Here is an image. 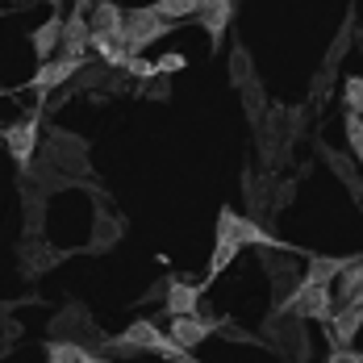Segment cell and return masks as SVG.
I'll use <instances>...</instances> for the list:
<instances>
[{
    "instance_id": "cell-34",
    "label": "cell",
    "mask_w": 363,
    "mask_h": 363,
    "mask_svg": "<svg viewBox=\"0 0 363 363\" xmlns=\"http://www.w3.org/2000/svg\"><path fill=\"white\" fill-rule=\"evenodd\" d=\"M138 92L146 101H172V75H150V79H143Z\"/></svg>"
},
{
    "instance_id": "cell-28",
    "label": "cell",
    "mask_w": 363,
    "mask_h": 363,
    "mask_svg": "<svg viewBox=\"0 0 363 363\" xmlns=\"http://www.w3.org/2000/svg\"><path fill=\"white\" fill-rule=\"evenodd\" d=\"M109 72H113V67H105V63H92V67L84 63V67L75 72V79H72V92H96V88L105 92V84H109Z\"/></svg>"
},
{
    "instance_id": "cell-38",
    "label": "cell",
    "mask_w": 363,
    "mask_h": 363,
    "mask_svg": "<svg viewBox=\"0 0 363 363\" xmlns=\"http://www.w3.org/2000/svg\"><path fill=\"white\" fill-rule=\"evenodd\" d=\"M326 363H363V351H351V347H330Z\"/></svg>"
},
{
    "instance_id": "cell-26",
    "label": "cell",
    "mask_w": 363,
    "mask_h": 363,
    "mask_svg": "<svg viewBox=\"0 0 363 363\" xmlns=\"http://www.w3.org/2000/svg\"><path fill=\"white\" fill-rule=\"evenodd\" d=\"M59 38H63V13H50L42 26H38L34 34H30V42H34V55L46 63L50 55H55V46H59Z\"/></svg>"
},
{
    "instance_id": "cell-22",
    "label": "cell",
    "mask_w": 363,
    "mask_h": 363,
    "mask_svg": "<svg viewBox=\"0 0 363 363\" xmlns=\"http://www.w3.org/2000/svg\"><path fill=\"white\" fill-rule=\"evenodd\" d=\"M201 296H205V289L201 284H188V280H180V276H172V284H167V313L172 318H184V313H201Z\"/></svg>"
},
{
    "instance_id": "cell-13",
    "label": "cell",
    "mask_w": 363,
    "mask_h": 363,
    "mask_svg": "<svg viewBox=\"0 0 363 363\" xmlns=\"http://www.w3.org/2000/svg\"><path fill=\"white\" fill-rule=\"evenodd\" d=\"M234 9H238V0H201V4H196V21L205 26L213 50L225 42V30H230V21H234Z\"/></svg>"
},
{
    "instance_id": "cell-14",
    "label": "cell",
    "mask_w": 363,
    "mask_h": 363,
    "mask_svg": "<svg viewBox=\"0 0 363 363\" xmlns=\"http://www.w3.org/2000/svg\"><path fill=\"white\" fill-rule=\"evenodd\" d=\"M67 255L72 251H59V247H50V242H42V238H26V242H21V276L34 280V276H42V272L59 267Z\"/></svg>"
},
{
    "instance_id": "cell-7",
    "label": "cell",
    "mask_w": 363,
    "mask_h": 363,
    "mask_svg": "<svg viewBox=\"0 0 363 363\" xmlns=\"http://www.w3.org/2000/svg\"><path fill=\"white\" fill-rule=\"evenodd\" d=\"M84 67V59H72V55H59V59H46L42 67L34 72V79H30V88H34L38 101H50V92L55 88H67L75 79V72Z\"/></svg>"
},
{
    "instance_id": "cell-32",
    "label": "cell",
    "mask_w": 363,
    "mask_h": 363,
    "mask_svg": "<svg viewBox=\"0 0 363 363\" xmlns=\"http://www.w3.org/2000/svg\"><path fill=\"white\" fill-rule=\"evenodd\" d=\"M342 134H347V155L351 159H359L363 163V117H355V113H347V121H342Z\"/></svg>"
},
{
    "instance_id": "cell-40",
    "label": "cell",
    "mask_w": 363,
    "mask_h": 363,
    "mask_svg": "<svg viewBox=\"0 0 363 363\" xmlns=\"http://www.w3.org/2000/svg\"><path fill=\"white\" fill-rule=\"evenodd\" d=\"M342 305H359V309H363V284H359V289H355V292H351V296H347Z\"/></svg>"
},
{
    "instance_id": "cell-18",
    "label": "cell",
    "mask_w": 363,
    "mask_h": 363,
    "mask_svg": "<svg viewBox=\"0 0 363 363\" xmlns=\"http://www.w3.org/2000/svg\"><path fill=\"white\" fill-rule=\"evenodd\" d=\"M21 176H26L30 184H34V188L42 192V196H50V192H67V188H75V180H72V176H63V172H59V167H55V163H50L46 155H38V159L30 163V167H21Z\"/></svg>"
},
{
    "instance_id": "cell-35",
    "label": "cell",
    "mask_w": 363,
    "mask_h": 363,
    "mask_svg": "<svg viewBox=\"0 0 363 363\" xmlns=\"http://www.w3.org/2000/svg\"><path fill=\"white\" fill-rule=\"evenodd\" d=\"M292 196H296V184H292V180H276V192H272V213L289 209Z\"/></svg>"
},
{
    "instance_id": "cell-16",
    "label": "cell",
    "mask_w": 363,
    "mask_h": 363,
    "mask_svg": "<svg viewBox=\"0 0 363 363\" xmlns=\"http://www.w3.org/2000/svg\"><path fill=\"white\" fill-rule=\"evenodd\" d=\"M351 263H355V255H305L301 280H305V284H334Z\"/></svg>"
},
{
    "instance_id": "cell-36",
    "label": "cell",
    "mask_w": 363,
    "mask_h": 363,
    "mask_svg": "<svg viewBox=\"0 0 363 363\" xmlns=\"http://www.w3.org/2000/svg\"><path fill=\"white\" fill-rule=\"evenodd\" d=\"M184 67H188V59H184V55H176V50L155 59V72H159V75H176V72H184Z\"/></svg>"
},
{
    "instance_id": "cell-12",
    "label": "cell",
    "mask_w": 363,
    "mask_h": 363,
    "mask_svg": "<svg viewBox=\"0 0 363 363\" xmlns=\"http://www.w3.org/2000/svg\"><path fill=\"white\" fill-rule=\"evenodd\" d=\"M318 155H322V163H326L330 172H334V180H342V188L363 201V172H359V159H351L347 150H334V146L318 143Z\"/></svg>"
},
{
    "instance_id": "cell-4",
    "label": "cell",
    "mask_w": 363,
    "mask_h": 363,
    "mask_svg": "<svg viewBox=\"0 0 363 363\" xmlns=\"http://www.w3.org/2000/svg\"><path fill=\"white\" fill-rule=\"evenodd\" d=\"M172 30H176V21L159 17L150 4H143V9H125V50H130V55H143L150 42H159V38L172 34Z\"/></svg>"
},
{
    "instance_id": "cell-30",
    "label": "cell",
    "mask_w": 363,
    "mask_h": 363,
    "mask_svg": "<svg viewBox=\"0 0 363 363\" xmlns=\"http://www.w3.org/2000/svg\"><path fill=\"white\" fill-rule=\"evenodd\" d=\"M196 4L201 0H155L150 9L159 17H167V21H188V17H196Z\"/></svg>"
},
{
    "instance_id": "cell-25",
    "label": "cell",
    "mask_w": 363,
    "mask_h": 363,
    "mask_svg": "<svg viewBox=\"0 0 363 363\" xmlns=\"http://www.w3.org/2000/svg\"><path fill=\"white\" fill-rule=\"evenodd\" d=\"M46 363H105L101 355H92L84 342H72V338H50L46 342Z\"/></svg>"
},
{
    "instance_id": "cell-39",
    "label": "cell",
    "mask_w": 363,
    "mask_h": 363,
    "mask_svg": "<svg viewBox=\"0 0 363 363\" xmlns=\"http://www.w3.org/2000/svg\"><path fill=\"white\" fill-rule=\"evenodd\" d=\"M172 363H201V359H192V351H180V347H176V355H172Z\"/></svg>"
},
{
    "instance_id": "cell-11",
    "label": "cell",
    "mask_w": 363,
    "mask_h": 363,
    "mask_svg": "<svg viewBox=\"0 0 363 363\" xmlns=\"http://www.w3.org/2000/svg\"><path fill=\"white\" fill-rule=\"evenodd\" d=\"M272 192H276V172H242V196H247V218L263 221L272 218Z\"/></svg>"
},
{
    "instance_id": "cell-5",
    "label": "cell",
    "mask_w": 363,
    "mask_h": 363,
    "mask_svg": "<svg viewBox=\"0 0 363 363\" xmlns=\"http://www.w3.org/2000/svg\"><path fill=\"white\" fill-rule=\"evenodd\" d=\"M284 309L296 313V318H305V322H322L326 326L330 313H334V296H330V284H296L289 292V301H284Z\"/></svg>"
},
{
    "instance_id": "cell-1",
    "label": "cell",
    "mask_w": 363,
    "mask_h": 363,
    "mask_svg": "<svg viewBox=\"0 0 363 363\" xmlns=\"http://www.w3.org/2000/svg\"><path fill=\"white\" fill-rule=\"evenodd\" d=\"M263 347H272L284 363H309V330L305 318H296L289 309H272V318L263 322Z\"/></svg>"
},
{
    "instance_id": "cell-42",
    "label": "cell",
    "mask_w": 363,
    "mask_h": 363,
    "mask_svg": "<svg viewBox=\"0 0 363 363\" xmlns=\"http://www.w3.org/2000/svg\"><path fill=\"white\" fill-rule=\"evenodd\" d=\"M42 4H59V0H42Z\"/></svg>"
},
{
    "instance_id": "cell-44",
    "label": "cell",
    "mask_w": 363,
    "mask_h": 363,
    "mask_svg": "<svg viewBox=\"0 0 363 363\" xmlns=\"http://www.w3.org/2000/svg\"><path fill=\"white\" fill-rule=\"evenodd\" d=\"M0 17H4V9H0Z\"/></svg>"
},
{
    "instance_id": "cell-24",
    "label": "cell",
    "mask_w": 363,
    "mask_h": 363,
    "mask_svg": "<svg viewBox=\"0 0 363 363\" xmlns=\"http://www.w3.org/2000/svg\"><path fill=\"white\" fill-rule=\"evenodd\" d=\"M21 201H26V238H42L46 230V196L21 176Z\"/></svg>"
},
{
    "instance_id": "cell-17",
    "label": "cell",
    "mask_w": 363,
    "mask_h": 363,
    "mask_svg": "<svg viewBox=\"0 0 363 363\" xmlns=\"http://www.w3.org/2000/svg\"><path fill=\"white\" fill-rule=\"evenodd\" d=\"M59 46H63V55H72V59H84V55H88V46H92V26H88V13H84V9H72V13L63 17V38H59Z\"/></svg>"
},
{
    "instance_id": "cell-37",
    "label": "cell",
    "mask_w": 363,
    "mask_h": 363,
    "mask_svg": "<svg viewBox=\"0 0 363 363\" xmlns=\"http://www.w3.org/2000/svg\"><path fill=\"white\" fill-rule=\"evenodd\" d=\"M167 284H172V276H167V280H155V284L143 292L138 305H163V301H167Z\"/></svg>"
},
{
    "instance_id": "cell-10",
    "label": "cell",
    "mask_w": 363,
    "mask_h": 363,
    "mask_svg": "<svg viewBox=\"0 0 363 363\" xmlns=\"http://www.w3.org/2000/svg\"><path fill=\"white\" fill-rule=\"evenodd\" d=\"M221 318H201V313H184V318H172V326H167V338L180 347V351H192V347H201L209 334H218Z\"/></svg>"
},
{
    "instance_id": "cell-29",
    "label": "cell",
    "mask_w": 363,
    "mask_h": 363,
    "mask_svg": "<svg viewBox=\"0 0 363 363\" xmlns=\"http://www.w3.org/2000/svg\"><path fill=\"white\" fill-rule=\"evenodd\" d=\"M238 92H242V113H247V121H251V125H259V117L267 113V92H263V84L255 79V84L238 88Z\"/></svg>"
},
{
    "instance_id": "cell-9",
    "label": "cell",
    "mask_w": 363,
    "mask_h": 363,
    "mask_svg": "<svg viewBox=\"0 0 363 363\" xmlns=\"http://www.w3.org/2000/svg\"><path fill=\"white\" fill-rule=\"evenodd\" d=\"M238 251H242V242H238L234 230H230V209H221L218 213V234H213V255H209V280H205L201 289H209L221 272L238 259Z\"/></svg>"
},
{
    "instance_id": "cell-20",
    "label": "cell",
    "mask_w": 363,
    "mask_h": 363,
    "mask_svg": "<svg viewBox=\"0 0 363 363\" xmlns=\"http://www.w3.org/2000/svg\"><path fill=\"white\" fill-rule=\"evenodd\" d=\"M359 326H363V309L359 305H338V309L330 313V322H326L330 347H351L355 334H359Z\"/></svg>"
},
{
    "instance_id": "cell-27",
    "label": "cell",
    "mask_w": 363,
    "mask_h": 363,
    "mask_svg": "<svg viewBox=\"0 0 363 363\" xmlns=\"http://www.w3.org/2000/svg\"><path fill=\"white\" fill-rule=\"evenodd\" d=\"M225 67H230V84H234V88H247V84H255V79H259V75H255L251 50H247L242 42H234V46H230V55H225Z\"/></svg>"
},
{
    "instance_id": "cell-21",
    "label": "cell",
    "mask_w": 363,
    "mask_h": 363,
    "mask_svg": "<svg viewBox=\"0 0 363 363\" xmlns=\"http://www.w3.org/2000/svg\"><path fill=\"white\" fill-rule=\"evenodd\" d=\"M96 322H92V313L79 305V301H72L67 309H59L55 318H50V338H72V342H79L84 338V330H92Z\"/></svg>"
},
{
    "instance_id": "cell-8",
    "label": "cell",
    "mask_w": 363,
    "mask_h": 363,
    "mask_svg": "<svg viewBox=\"0 0 363 363\" xmlns=\"http://www.w3.org/2000/svg\"><path fill=\"white\" fill-rule=\"evenodd\" d=\"M38 134H42L38 109H34V117H21V121H13L9 130H0V138H4V146H9V155H13V163H17V167H30V163H34Z\"/></svg>"
},
{
    "instance_id": "cell-2",
    "label": "cell",
    "mask_w": 363,
    "mask_h": 363,
    "mask_svg": "<svg viewBox=\"0 0 363 363\" xmlns=\"http://www.w3.org/2000/svg\"><path fill=\"white\" fill-rule=\"evenodd\" d=\"M42 155L63 172V176H72L75 184H88L92 180V163H88V143L72 134V130H50L46 134V143H42Z\"/></svg>"
},
{
    "instance_id": "cell-41",
    "label": "cell",
    "mask_w": 363,
    "mask_h": 363,
    "mask_svg": "<svg viewBox=\"0 0 363 363\" xmlns=\"http://www.w3.org/2000/svg\"><path fill=\"white\" fill-rule=\"evenodd\" d=\"M92 4H96V0H75V9H84V13H88Z\"/></svg>"
},
{
    "instance_id": "cell-15",
    "label": "cell",
    "mask_w": 363,
    "mask_h": 363,
    "mask_svg": "<svg viewBox=\"0 0 363 363\" xmlns=\"http://www.w3.org/2000/svg\"><path fill=\"white\" fill-rule=\"evenodd\" d=\"M88 26L96 38H109V42H125V9L117 0H96L88 9Z\"/></svg>"
},
{
    "instance_id": "cell-3",
    "label": "cell",
    "mask_w": 363,
    "mask_h": 363,
    "mask_svg": "<svg viewBox=\"0 0 363 363\" xmlns=\"http://www.w3.org/2000/svg\"><path fill=\"white\" fill-rule=\"evenodd\" d=\"M301 259L296 251H259V267L267 272V284H272V309H284L289 292L301 284Z\"/></svg>"
},
{
    "instance_id": "cell-19",
    "label": "cell",
    "mask_w": 363,
    "mask_h": 363,
    "mask_svg": "<svg viewBox=\"0 0 363 363\" xmlns=\"http://www.w3.org/2000/svg\"><path fill=\"white\" fill-rule=\"evenodd\" d=\"M125 338H130L143 355H159V359H172V355H176V342L155 326V322H134V326L125 330Z\"/></svg>"
},
{
    "instance_id": "cell-33",
    "label": "cell",
    "mask_w": 363,
    "mask_h": 363,
    "mask_svg": "<svg viewBox=\"0 0 363 363\" xmlns=\"http://www.w3.org/2000/svg\"><path fill=\"white\" fill-rule=\"evenodd\" d=\"M342 105H347V113L363 117V75H351V79L342 84Z\"/></svg>"
},
{
    "instance_id": "cell-31",
    "label": "cell",
    "mask_w": 363,
    "mask_h": 363,
    "mask_svg": "<svg viewBox=\"0 0 363 363\" xmlns=\"http://www.w3.org/2000/svg\"><path fill=\"white\" fill-rule=\"evenodd\" d=\"M334 79H338V75H334V72H326V67H318V75L309 79V101H313L318 109L334 101Z\"/></svg>"
},
{
    "instance_id": "cell-6",
    "label": "cell",
    "mask_w": 363,
    "mask_h": 363,
    "mask_svg": "<svg viewBox=\"0 0 363 363\" xmlns=\"http://www.w3.org/2000/svg\"><path fill=\"white\" fill-rule=\"evenodd\" d=\"M92 196H96V218H92V238H88V247H84V251H88V255H105V251H113V247L121 242L125 221L105 205V192H101V188H92Z\"/></svg>"
},
{
    "instance_id": "cell-43",
    "label": "cell",
    "mask_w": 363,
    "mask_h": 363,
    "mask_svg": "<svg viewBox=\"0 0 363 363\" xmlns=\"http://www.w3.org/2000/svg\"><path fill=\"white\" fill-rule=\"evenodd\" d=\"M359 55H363V38H359Z\"/></svg>"
},
{
    "instance_id": "cell-23",
    "label": "cell",
    "mask_w": 363,
    "mask_h": 363,
    "mask_svg": "<svg viewBox=\"0 0 363 363\" xmlns=\"http://www.w3.org/2000/svg\"><path fill=\"white\" fill-rule=\"evenodd\" d=\"M355 9H347V17H342V26H338V34H334V42H330L326 59H322V67L326 72L338 75V67H342V59H347V50H351V42H355Z\"/></svg>"
}]
</instances>
